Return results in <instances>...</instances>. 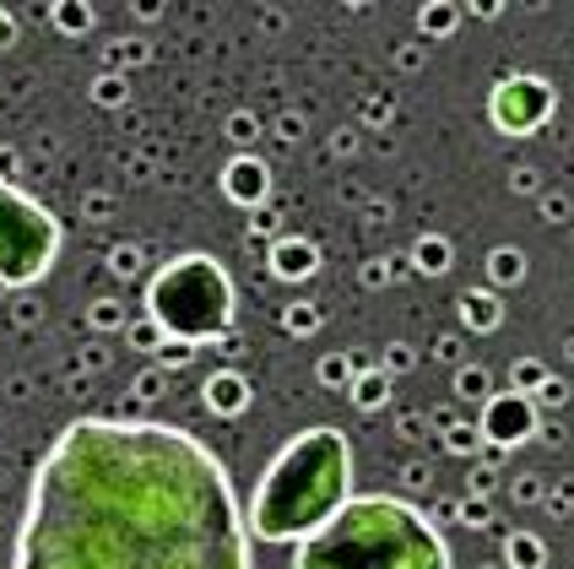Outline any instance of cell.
<instances>
[{
  "instance_id": "1",
  "label": "cell",
  "mask_w": 574,
  "mask_h": 569,
  "mask_svg": "<svg viewBox=\"0 0 574 569\" xmlns=\"http://www.w3.org/2000/svg\"><path fill=\"white\" fill-rule=\"evenodd\" d=\"M11 569H255L228 467L184 429L76 418L33 472Z\"/></svg>"
},
{
  "instance_id": "2",
  "label": "cell",
  "mask_w": 574,
  "mask_h": 569,
  "mask_svg": "<svg viewBox=\"0 0 574 569\" xmlns=\"http://www.w3.org/2000/svg\"><path fill=\"white\" fill-rule=\"evenodd\" d=\"M353 500V451L342 429H304L266 467L250 500V532L266 543H304Z\"/></svg>"
},
{
  "instance_id": "3",
  "label": "cell",
  "mask_w": 574,
  "mask_h": 569,
  "mask_svg": "<svg viewBox=\"0 0 574 569\" xmlns=\"http://www.w3.org/2000/svg\"><path fill=\"white\" fill-rule=\"evenodd\" d=\"M293 569H450V548L412 505L363 494L347 500L331 527L298 543Z\"/></svg>"
},
{
  "instance_id": "4",
  "label": "cell",
  "mask_w": 574,
  "mask_h": 569,
  "mask_svg": "<svg viewBox=\"0 0 574 569\" xmlns=\"http://www.w3.org/2000/svg\"><path fill=\"white\" fill-rule=\"evenodd\" d=\"M146 320L168 342H217L233 326V282L212 255H174L146 282Z\"/></svg>"
},
{
  "instance_id": "5",
  "label": "cell",
  "mask_w": 574,
  "mask_h": 569,
  "mask_svg": "<svg viewBox=\"0 0 574 569\" xmlns=\"http://www.w3.org/2000/svg\"><path fill=\"white\" fill-rule=\"evenodd\" d=\"M60 255V223L27 190L0 179V288H33Z\"/></svg>"
},
{
  "instance_id": "6",
  "label": "cell",
  "mask_w": 574,
  "mask_h": 569,
  "mask_svg": "<svg viewBox=\"0 0 574 569\" xmlns=\"http://www.w3.org/2000/svg\"><path fill=\"white\" fill-rule=\"evenodd\" d=\"M553 109H559L553 81H548V76H532V71L505 76V81L494 87V98H488V119H494L499 136H537V130L553 119Z\"/></svg>"
},
{
  "instance_id": "7",
  "label": "cell",
  "mask_w": 574,
  "mask_h": 569,
  "mask_svg": "<svg viewBox=\"0 0 574 569\" xmlns=\"http://www.w3.org/2000/svg\"><path fill=\"white\" fill-rule=\"evenodd\" d=\"M537 429H543V413H537V402L521 396V391H494V396L477 407V434H483V445H494V451H521V445L537 440Z\"/></svg>"
},
{
  "instance_id": "8",
  "label": "cell",
  "mask_w": 574,
  "mask_h": 569,
  "mask_svg": "<svg viewBox=\"0 0 574 569\" xmlns=\"http://www.w3.org/2000/svg\"><path fill=\"white\" fill-rule=\"evenodd\" d=\"M456 315H461V326H467V331L488 337V331H499V326H505V299L483 282V288H467V293L456 299Z\"/></svg>"
},
{
  "instance_id": "9",
  "label": "cell",
  "mask_w": 574,
  "mask_h": 569,
  "mask_svg": "<svg viewBox=\"0 0 574 569\" xmlns=\"http://www.w3.org/2000/svg\"><path fill=\"white\" fill-rule=\"evenodd\" d=\"M266 185H271V174H266L260 157H233L228 174H222V190H228L239 206H260V201H266Z\"/></svg>"
},
{
  "instance_id": "10",
  "label": "cell",
  "mask_w": 574,
  "mask_h": 569,
  "mask_svg": "<svg viewBox=\"0 0 574 569\" xmlns=\"http://www.w3.org/2000/svg\"><path fill=\"white\" fill-rule=\"evenodd\" d=\"M271 271H277L282 282H304V277L320 271V250H315L309 239H277V244H271Z\"/></svg>"
},
{
  "instance_id": "11",
  "label": "cell",
  "mask_w": 574,
  "mask_h": 569,
  "mask_svg": "<svg viewBox=\"0 0 574 569\" xmlns=\"http://www.w3.org/2000/svg\"><path fill=\"white\" fill-rule=\"evenodd\" d=\"M483 271H488V288H494V293H505V288H521V282H526L532 261H526V250H521V244H494V250H488V261H483Z\"/></svg>"
},
{
  "instance_id": "12",
  "label": "cell",
  "mask_w": 574,
  "mask_h": 569,
  "mask_svg": "<svg viewBox=\"0 0 574 569\" xmlns=\"http://www.w3.org/2000/svg\"><path fill=\"white\" fill-rule=\"evenodd\" d=\"M206 407H212L217 418H239V413L250 407V385H244V375H233V369L212 375V380H206Z\"/></svg>"
},
{
  "instance_id": "13",
  "label": "cell",
  "mask_w": 574,
  "mask_h": 569,
  "mask_svg": "<svg viewBox=\"0 0 574 569\" xmlns=\"http://www.w3.org/2000/svg\"><path fill=\"white\" fill-rule=\"evenodd\" d=\"M407 266H412L418 277H445V271L456 266V244H450L445 233H423V239L412 244V255H407Z\"/></svg>"
},
{
  "instance_id": "14",
  "label": "cell",
  "mask_w": 574,
  "mask_h": 569,
  "mask_svg": "<svg viewBox=\"0 0 574 569\" xmlns=\"http://www.w3.org/2000/svg\"><path fill=\"white\" fill-rule=\"evenodd\" d=\"M439 434H445V451H456V456H472L477 445H483V434H477V423H461L450 407H434V418H429Z\"/></svg>"
},
{
  "instance_id": "15",
  "label": "cell",
  "mask_w": 574,
  "mask_h": 569,
  "mask_svg": "<svg viewBox=\"0 0 574 569\" xmlns=\"http://www.w3.org/2000/svg\"><path fill=\"white\" fill-rule=\"evenodd\" d=\"M347 391H353V407L380 413V407L391 402V375H385V369H358V380H353Z\"/></svg>"
},
{
  "instance_id": "16",
  "label": "cell",
  "mask_w": 574,
  "mask_h": 569,
  "mask_svg": "<svg viewBox=\"0 0 574 569\" xmlns=\"http://www.w3.org/2000/svg\"><path fill=\"white\" fill-rule=\"evenodd\" d=\"M456 22H461V5H456V0H429V5L418 11L423 38H450V33H456Z\"/></svg>"
},
{
  "instance_id": "17",
  "label": "cell",
  "mask_w": 574,
  "mask_h": 569,
  "mask_svg": "<svg viewBox=\"0 0 574 569\" xmlns=\"http://www.w3.org/2000/svg\"><path fill=\"white\" fill-rule=\"evenodd\" d=\"M505 565L510 569H548L543 538H532V532H510V543H505Z\"/></svg>"
},
{
  "instance_id": "18",
  "label": "cell",
  "mask_w": 574,
  "mask_h": 569,
  "mask_svg": "<svg viewBox=\"0 0 574 569\" xmlns=\"http://www.w3.org/2000/svg\"><path fill=\"white\" fill-rule=\"evenodd\" d=\"M456 396L483 407V402L494 396V375H488V364H461V369H456Z\"/></svg>"
},
{
  "instance_id": "19",
  "label": "cell",
  "mask_w": 574,
  "mask_h": 569,
  "mask_svg": "<svg viewBox=\"0 0 574 569\" xmlns=\"http://www.w3.org/2000/svg\"><path fill=\"white\" fill-rule=\"evenodd\" d=\"M548 380H553V375H548L543 358H515V369H510V391H521V396H532V402H537V391H543Z\"/></svg>"
},
{
  "instance_id": "20",
  "label": "cell",
  "mask_w": 574,
  "mask_h": 569,
  "mask_svg": "<svg viewBox=\"0 0 574 569\" xmlns=\"http://www.w3.org/2000/svg\"><path fill=\"white\" fill-rule=\"evenodd\" d=\"M358 369H369L363 358H353V353H331L326 364H320V380L326 385H353L358 380Z\"/></svg>"
},
{
  "instance_id": "21",
  "label": "cell",
  "mask_w": 574,
  "mask_h": 569,
  "mask_svg": "<svg viewBox=\"0 0 574 569\" xmlns=\"http://www.w3.org/2000/svg\"><path fill=\"white\" fill-rule=\"evenodd\" d=\"M494 489H499V467H494V461H477V467L467 472V494H483V500H488Z\"/></svg>"
},
{
  "instance_id": "22",
  "label": "cell",
  "mask_w": 574,
  "mask_h": 569,
  "mask_svg": "<svg viewBox=\"0 0 574 569\" xmlns=\"http://www.w3.org/2000/svg\"><path fill=\"white\" fill-rule=\"evenodd\" d=\"M412 364H418V353H412L407 342H391V347H385V364H380V369H385V375L396 380V375H407Z\"/></svg>"
},
{
  "instance_id": "23",
  "label": "cell",
  "mask_w": 574,
  "mask_h": 569,
  "mask_svg": "<svg viewBox=\"0 0 574 569\" xmlns=\"http://www.w3.org/2000/svg\"><path fill=\"white\" fill-rule=\"evenodd\" d=\"M315 326H320V309H315V304H293V309H288V331H293V337H309Z\"/></svg>"
},
{
  "instance_id": "24",
  "label": "cell",
  "mask_w": 574,
  "mask_h": 569,
  "mask_svg": "<svg viewBox=\"0 0 574 569\" xmlns=\"http://www.w3.org/2000/svg\"><path fill=\"white\" fill-rule=\"evenodd\" d=\"M564 402H570V385H564V380L553 375V380H548V385L537 391V413H559Z\"/></svg>"
},
{
  "instance_id": "25",
  "label": "cell",
  "mask_w": 574,
  "mask_h": 569,
  "mask_svg": "<svg viewBox=\"0 0 574 569\" xmlns=\"http://www.w3.org/2000/svg\"><path fill=\"white\" fill-rule=\"evenodd\" d=\"M461 521H467V527H488V521H494V505H488L483 494H467V500H461Z\"/></svg>"
},
{
  "instance_id": "26",
  "label": "cell",
  "mask_w": 574,
  "mask_h": 569,
  "mask_svg": "<svg viewBox=\"0 0 574 569\" xmlns=\"http://www.w3.org/2000/svg\"><path fill=\"white\" fill-rule=\"evenodd\" d=\"M54 22H60L65 33H81L92 16H87V5H60V11H54Z\"/></svg>"
},
{
  "instance_id": "27",
  "label": "cell",
  "mask_w": 574,
  "mask_h": 569,
  "mask_svg": "<svg viewBox=\"0 0 574 569\" xmlns=\"http://www.w3.org/2000/svg\"><path fill=\"white\" fill-rule=\"evenodd\" d=\"M543 217H548V223H570V195H559V190L543 195Z\"/></svg>"
},
{
  "instance_id": "28",
  "label": "cell",
  "mask_w": 574,
  "mask_h": 569,
  "mask_svg": "<svg viewBox=\"0 0 574 569\" xmlns=\"http://www.w3.org/2000/svg\"><path fill=\"white\" fill-rule=\"evenodd\" d=\"M510 190H521V195H537V190H543L537 168H515V174H510Z\"/></svg>"
},
{
  "instance_id": "29",
  "label": "cell",
  "mask_w": 574,
  "mask_h": 569,
  "mask_svg": "<svg viewBox=\"0 0 574 569\" xmlns=\"http://www.w3.org/2000/svg\"><path fill=\"white\" fill-rule=\"evenodd\" d=\"M515 500H521V505H537V500H548L543 478H521V483H515Z\"/></svg>"
},
{
  "instance_id": "30",
  "label": "cell",
  "mask_w": 574,
  "mask_h": 569,
  "mask_svg": "<svg viewBox=\"0 0 574 569\" xmlns=\"http://www.w3.org/2000/svg\"><path fill=\"white\" fill-rule=\"evenodd\" d=\"M548 510H553V516H570V510H574V483H564V489H553V494H548Z\"/></svg>"
},
{
  "instance_id": "31",
  "label": "cell",
  "mask_w": 574,
  "mask_h": 569,
  "mask_svg": "<svg viewBox=\"0 0 574 569\" xmlns=\"http://www.w3.org/2000/svg\"><path fill=\"white\" fill-rule=\"evenodd\" d=\"M157 358L174 369V364H190V347H184V342H163V347H157Z\"/></svg>"
},
{
  "instance_id": "32",
  "label": "cell",
  "mask_w": 574,
  "mask_h": 569,
  "mask_svg": "<svg viewBox=\"0 0 574 569\" xmlns=\"http://www.w3.org/2000/svg\"><path fill=\"white\" fill-rule=\"evenodd\" d=\"M434 358H461V337H439L434 342Z\"/></svg>"
},
{
  "instance_id": "33",
  "label": "cell",
  "mask_w": 574,
  "mask_h": 569,
  "mask_svg": "<svg viewBox=\"0 0 574 569\" xmlns=\"http://www.w3.org/2000/svg\"><path fill=\"white\" fill-rule=\"evenodd\" d=\"M396 65H407V71H418V65H423V49H401V54H396Z\"/></svg>"
},
{
  "instance_id": "34",
  "label": "cell",
  "mask_w": 574,
  "mask_h": 569,
  "mask_svg": "<svg viewBox=\"0 0 574 569\" xmlns=\"http://www.w3.org/2000/svg\"><path fill=\"white\" fill-rule=\"evenodd\" d=\"M92 320H98V326H114V320H119V309H114V304H98V309H92Z\"/></svg>"
},
{
  "instance_id": "35",
  "label": "cell",
  "mask_w": 574,
  "mask_h": 569,
  "mask_svg": "<svg viewBox=\"0 0 574 569\" xmlns=\"http://www.w3.org/2000/svg\"><path fill=\"white\" fill-rule=\"evenodd\" d=\"M401 483H412V489H423V483H429V467H407V472H401Z\"/></svg>"
},
{
  "instance_id": "36",
  "label": "cell",
  "mask_w": 574,
  "mask_h": 569,
  "mask_svg": "<svg viewBox=\"0 0 574 569\" xmlns=\"http://www.w3.org/2000/svg\"><path fill=\"white\" fill-rule=\"evenodd\" d=\"M483 569H494V565H483Z\"/></svg>"
}]
</instances>
